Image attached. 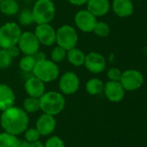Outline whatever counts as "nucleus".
I'll return each mask as SVG.
<instances>
[{
	"label": "nucleus",
	"mask_w": 147,
	"mask_h": 147,
	"mask_svg": "<svg viewBox=\"0 0 147 147\" xmlns=\"http://www.w3.org/2000/svg\"><path fill=\"white\" fill-rule=\"evenodd\" d=\"M36 63V59L34 55H24L19 60V68L24 72H32Z\"/></svg>",
	"instance_id": "obj_23"
},
{
	"label": "nucleus",
	"mask_w": 147,
	"mask_h": 147,
	"mask_svg": "<svg viewBox=\"0 0 147 147\" xmlns=\"http://www.w3.org/2000/svg\"><path fill=\"white\" fill-rule=\"evenodd\" d=\"M23 109L27 114H33L40 110V102L39 98L28 96L24 99L23 102Z\"/></svg>",
	"instance_id": "obj_24"
},
{
	"label": "nucleus",
	"mask_w": 147,
	"mask_h": 147,
	"mask_svg": "<svg viewBox=\"0 0 147 147\" xmlns=\"http://www.w3.org/2000/svg\"><path fill=\"white\" fill-rule=\"evenodd\" d=\"M13 58L10 56L7 49L0 50V69H7L12 64Z\"/></svg>",
	"instance_id": "obj_29"
},
{
	"label": "nucleus",
	"mask_w": 147,
	"mask_h": 147,
	"mask_svg": "<svg viewBox=\"0 0 147 147\" xmlns=\"http://www.w3.org/2000/svg\"><path fill=\"white\" fill-rule=\"evenodd\" d=\"M1 1H3V0H0V2H1Z\"/></svg>",
	"instance_id": "obj_40"
},
{
	"label": "nucleus",
	"mask_w": 147,
	"mask_h": 147,
	"mask_svg": "<svg viewBox=\"0 0 147 147\" xmlns=\"http://www.w3.org/2000/svg\"><path fill=\"white\" fill-rule=\"evenodd\" d=\"M24 90L28 96L40 98L45 92V84L35 76H32L26 79Z\"/></svg>",
	"instance_id": "obj_16"
},
{
	"label": "nucleus",
	"mask_w": 147,
	"mask_h": 147,
	"mask_svg": "<svg viewBox=\"0 0 147 147\" xmlns=\"http://www.w3.org/2000/svg\"><path fill=\"white\" fill-rule=\"evenodd\" d=\"M0 117H1V114H0Z\"/></svg>",
	"instance_id": "obj_38"
},
{
	"label": "nucleus",
	"mask_w": 147,
	"mask_h": 147,
	"mask_svg": "<svg viewBox=\"0 0 147 147\" xmlns=\"http://www.w3.org/2000/svg\"><path fill=\"white\" fill-rule=\"evenodd\" d=\"M145 82L144 75L136 69H128L122 71L120 83L126 91H135L140 89Z\"/></svg>",
	"instance_id": "obj_7"
},
{
	"label": "nucleus",
	"mask_w": 147,
	"mask_h": 147,
	"mask_svg": "<svg viewBox=\"0 0 147 147\" xmlns=\"http://www.w3.org/2000/svg\"><path fill=\"white\" fill-rule=\"evenodd\" d=\"M19 144L20 140L17 136L4 131L0 133V147H19Z\"/></svg>",
	"instance_id": "obj_22"
},
{
	"label": "nucleus",
	"mask_w": 147,
	"mask_h": 147,
	"mask_svg": "<svg viewBox=\"0 0 147 147\" xmlns=\"http://www.w3.org/2000/svg\"><path fill=\"white\" fill-rule=\"evenodd\" d=\"M23 137L24 140L28 141L29 143H33L39 140L42 136L36 127H28L23 132Z\"/></svg>",
	"instance_id": "obj_28"
},
{
	"label": "nucleus",
	"mask_w": 147,
	"mask_h": 147,
	"mask_svg": "<svg viewBox=\"0 0 147 147\" xmlns=\"http://www.w3.org/2000/svg\"><path fill=\"white\" fill-rule=\"evenodd\" d=\"M7 50H8L9 53L10 54V56H11L13 59H14V58H17V57L20 55V53H21V51H20V49H19V47H18L17 45H15V46H13V47H10L8 48Z\"/></svg>",
	"instance_id": "obj_32"
},
{
	"label": "nucleus",
	"mask_w": 147,
	"mask_h": 147,
	"mask_svg": "<svg viewBox=\"0 0 147 147\" xmlns=\"http://www.w3.org/2000/svg\"><path fill=\"white\" fill-rule=\"evenodd\" d=\"M29 147H44V143H42L40 140L37 141H35L33 143H30Z\"/></svg>",
	"instance_id": "obj_34"
},
{
	"label": "nucleus",
	"mask_w": 147,
	"mask_h": 147,
	"mask_svg": "<svg viewBox=\"0 0 147 147\" xmlns=\"http://www.w3.org/2000/svg\"><path fill=\"white\" fill-rule=\"evenodd\" d=\"M32 74L44 84L51 83L59 78L60 69L56 63L45 58L36 60Z\"/></svg>",
	"instance_id": "obj_3"
},
{
	"label": "nucleus",
	"mask_w": 147,
	"mask_h": 147,
	"mask_svg": "<svg viewBox=\"0 0 147 147\" xmlns=\"http://www.w3.org/2000/svg\"><path fill=\"white\" fill-rule=\"evenodd\" d=\"M69 3L75 6H82L87 3L88 0H67Z\"/></svg>",
	"instance_id": "obj_33"
},
{
	"label": "nucleus",
	"mask_w": 147,
	"mask_h": 147,
	"mask_svg": "<svg viewBox=\"0 0 147 147\" xmlns=\"http://www.w3.org/2000/svg\"><path fill=\"white\" fill-rule=\"evenodd\" d=\"M1 49H2V48H1V47H0V50H1Z\"/></svg>",
	"instance_id": "obj_39"
},
{
	"label": "nucleus",
	"mask_w": 147,
	"mask_h": 147,
	"mask_svg": "<svg viewBox=\"0 0 147 147\" xmlns=\"http://www.w3.org/2000/svg\"><path fill=\"white\" fill-rule=\"evenodd\" d=\"M41 136H50L56 128V121L54 115L42 113L36 120L35 127Z\"/></svg>",
	"instance_id": "obj_14"
},
{
	"label": "nucleus",
	"mask_w": 147,
	"mask_h": 147,
	"mask_svg": "<svg viewBox=\"0 0 147 147\" xmlns=\"http://www.w3.org/2000/svg\"><path fill=\"white\" fill-rule=\"evenodd\" d=\"M29 118L23 108L11 106L1 112L0 125L6 133L19 136L29 127Z\"/></svg>",
	"instance_id": "obj_1"
},
{
	"label": "nucleus",
	"mask_w": 147,
	"mask_h": 147,
	"mask_svg": "<svg viewBox=\"0 0 147 147\" xmlns=\"http://www.w3.org/2000/svg\"><path fill=\"white\" fill-rule=\"evenodd\" d=\"M84 65L88 71L94 74H100L106 70L107 60L101 53L90 52L86 54Z\"/></svg>",
	"instance_id": "obj_12"
},
{
	"label": "nucleus",
	"mask_w": 147,
	"mask_h": 147,
	"mask_svg": "<svg viewBox=\"0 0 147 147\" xmlns=\"http://www.w3.org/2000/svg\"><path fill=\"white\" fill-rule=\"evenodd\" d=\"M18 22L20 25L23 26H29L32 23H34L31 9H25L18 12Z\"/></svg>",
	"instance_id": "obj_27"
},
{
	"label": "nucleus",
	"mask_w": 147,
	"mask_h": 147,
	"mask_svg": "<svg viewBox=\"0 0 147 147\" xmlns=\"http://www.w3.org/2000/svg\"><path fill=\"white\" fill-rule=\"evenodd\" d=\"M15 1H16V2H18V3H19V2H21V1H23V0H15Z\"/></svg>",
	"instance_id": "obj_36"
},
{
	"label": "nucleus",
	"mask_w": 147,
	"mask_h": 147,
	"mask_svg": "<svg viewBox=\"0 0 147 147\" xmlns=\"http://www.w3.org/2000/svg\"><path fill=\"white\" fill-rule=\"evenodd\" d=\"M31 12L35 23H50L55 18L56 8L53 0H36Z\"/></svg>",
	"instance_id": "obj_4"
},
{
	"label": "nucleus",
	"mask_w": 147,
	"mask_h": 147,
	"mask_svg": "<svg viewBox=\"0 0 147 147\" xmlns=\"http://www.w3.org/2000/svg\"><path fill=\"white\" fill-rule=\"evenodd\" d=\"M30 143H29L26 140H20V144H19V147H29Z\"/></svg>",
	"instance_id": "obj_35"
},
{
	"label": "nucleus",
	"mask_w": 147,
	"mask_h": 147,
	"mask_svg": "<svg viewBox=\"0 0 147 147\" xmlns=\"http://www.w3.org/2000/svg\"><path fill=\"white\" fill-rule=\"evenodd\" d=\"M0 27H1V25H0Z\"/></svg>",
	"instance_id": "obj_41"
},
{
	"label": "nucleus",
	"mask_w": 147,
	"mask_h": 147,
	"mask_svg": "<svg viewBox=\"0 0 147 147\" xmlns=\"http://www.w3.org/2000/svg\"><path fill=\"white\" fill-rule=\"evenodd\" d=\"M22 34L20 26L14 22H9L0 27V47L8 49L10 47L17 45Z\"/></svg>",
	"instance_id": "obj_5"
},
{
	"label": "nucleus",
	"mask_w": 147,
	"mask_h": 147,
	"mask_svg": "<svg viewBox=\"0 0 147 147\" xmlns=\"http://www.w3.org/2000/svg\"><path fill=\"white\" fill-rule=\"evenodd\" d=\"M86 5L87 9L96 17L105 16L111 9L109 0H88Z\"/></svg>",
	"instance_id": "obj_17"
},
{
	"label": "nucleus",
	"mask_w": 147,
	"mask_h": 147,
	"mask_svg": "<svg viewBox=\"0 0 147 147\" xmlns=\"http://www.w3.org/2000/svg\"><path fill=\"white\" fill-rule=\"evenodd\" d=\"M104 84H105L104 82L98 78H90L86 83V85H85L86 91L91 96H98L103 93Z\"/></svg>",
	"instance_id": "obj_21"
},
{
	"label": "nucleus",
	"mask_w": 147,
	"mask_h": 147,
	"mask_svg": "<svg viewBox=\"0 0 147 147\" xmlns=\"http://www.w3.org/2000/svg\"><path fill=\"white\" fill-rule=\"evenodd\" d=\"M93 32L96 36L100 38H106L110 34L111 28L108 23L102 21H97Z\"/></svg>",
	"instance_id": "obj_25"
},
{
	"label": "nucleus",
	"mask_w": 147,
	"mask_h": 147,
	"mask_svg": "<svg viewBox=\"0 0 147 147\" xmlns=\"http://www.w3.org/2000/svg\"><path fill=\"white\" fill-rule=\"evenodd\" d=\"M34 34L41 45L50 47L55 43L56 30L50 23L36 24Z\"/></svg>",
	"instance_id": "obj_11"
},
{
	"label": "nucleus",
	"mask_w": 147,
	"mask_h": 147,
	"mask_svg": "<svg viewBox=\"0 0 147 147\" xmlns=\"http://www.w3.org/2000/svg\"><path fill=\"white\" fill-rule=\"evenodd\" d=\"M75 27L83 33L93 32L94 26L97 22V17L94 16L90 11L86 9H80L77 11L74 17Z\"/></svg>",
	"instance_id": "obj_10"
},
{
	"label": "nucleus",
	"mask_w": 147,
	"mask_h": 147,
	"mask_svg": "<svg viewBox=\"0 0 147 147\" xmlns=\"http://www.w3.org/2000/svg\"><path fill=\"white\" fill-rule=\"evenodd\" d=\"M66 57H67V50H65L64 48H62L58 45L51 50L50 59L56 64L62 62L64 59H66Z\"/></svg>",
	"instance_id": "obj_26"
},
{
	"label": "nucleus",
	"mask_w": 147,
	"mask_h": 147,
	"mask_svg": "<svg viewBox=\"0 0 147 147\" xmlns=\"http://www.w3.org/2000/svg\"><path fill=\"white\" fill-rule=\"evenodd\" d=\"M111 9L117 16L121 18L131 16L135 10L133 0H113Z\"/></svg>",
	"instance_id": "obj_15"
},
{
	"label": "nucleus",
	"mask_w": 147,
	"mask_h": 147,
	"mask_svg": "<svg viewBox=\"0 0 147 147\" xmlns=\"http://www.w3.org/2000/svg\"><path fill=\"white\" fill-rule=\"evenodd\" d=\"M39 102L40 110L44 114L54 116L61 114L66 106L64 95L55 90L45 91L44 94L39 98Z\"/></svg>",
	"instance_id": "obj_2"
},
{
	"label": "nucleus",
	"mask_w": 147,
	"mask_h": 147,
	"mask_svg": "<svg viewBox=\"0 0 147 147\" xmlns=\"http://www.w3.org/2000/svg\"><path fill=\"white\" fill-rule=\"evenodd\" d=\"M44 147H66V145L62 138L59 136H49V138L45 141Z\"/></svg>",
	"instance_id": "obj_30"
},
{
	"label": "nucleus",
	"mask_w": 147,
	"mask_h": 147,
	"mask_svg": "<svg viewBox=\"0 0 147 147\" xmlns=\"http://www.w3.org/2000/svg\"><path fill=\"white\" fill-rule=\"evenodd\" d=\"M17 46L24 55H35L39 52L41 44L33 32L24 31L21 34Z\"/></svg>",
	"instance_id": "obj_8"
},
{
	"label": "nucleus",
	"mask_w": 147,
	"mask_h": 147,
	"mask_svg": "<svg viewBox=\"0 0 147 147\" xmlns=\"http://www.w3.org/2000/svg\"><path fill=\"white\" fill-rule=\"evenodd\" d=\"M103 93L109 102L116 103L121 102L124 99L126 90L120 82L108 80L104 84Z\"/></svg>",
	"instance_id": "obj_13"
},
{
	"label": "nucleus",
	"mask_w": 147,
	"mask_h": 147,
	"mask_svg": "<svg viewBox=\"0 0 147 147\" xmlns=\"http://www.w3.org/2000/svg\"><path fill=\"white\" fill-rule=\"evenodd\" d=\"M79 36L78 33L71 25L64 24L58 28L56 30V40L55 43L58 46L62 47L65 50H70L74 47H76L78 43Z\"/></svg>",
	"instance_id": "obj_6"
},
{
	"label": "nucleus",
	"mask_w": 147,
	"mask_h": 147,
	"mask_svg": "<svg viewBox=\"0 0 147 147\" xmlns=\"http://www.w3.org/2000/svg\"><path fill=\"white\" fill-rule=\"evenodd\" d=\"M136 1H141V0H136Z\"/></svg>",
	"instance_id": "obj_37"
},
{
	"label": "nucleus",
	"mask_w": 147,
	"mask_h": 147,
	"mask_svg": "<svg viewBox=\"0 0 147 147\" xmlns=\"http://www.w3.org/2000/svg\"><path fill=\"white\" fill-rule=\"evenodd\" d=\"M85 58H86V53L82 50L77 47H74L67 51L66 59L68 61L69 64H71L75 67H80L84 65Z\"/></svg>",
	"instance_id": "obj_19"
},
{
	"label": "nucleus",
	"mask_w": 147,
	"mask_h": 147,
	"mask_svg": "<svg viewBox=\"0 0 147 147\" xmlns=\"http://www.w3.org/2000/svg\"><path fill=\"white\" fill-rule=\"evenodd\" d=\"M121 75H122V71L118 67H110L107 71V77L109 81L120 82Z\"/></svg>",
	"instance_id": "obj_31"
},
{
	"label": "nucleus",
	"mask_w": 147,
	"mask_h": 147,
	"mask_svg": "<svg viewBox=\"0 0 147 147\" xmlns=\"http://www.w3.org/2000/svg\"><path fill=\"white\" fill-rule=\"evenodd\" d=\"M20 10L18 2L15 0H3L0 2V12L6 16H13Z\"/></svg>",
	"instance_id": "obj_20"
},
{
	"label": "nucleus",
	"mask_w": 147,
	"mask_h": 147,
	"mask_svg": "<svg viewBox=\"0 0 147 147\" xmlns=\"http://www.w3.org/2000/svg\"><path fill=\"white\" fill-rule=\"evenodd\" d=\"M80 78L74 71H66L59 79L58 86L60 92L62 95H74L80 89Z\"/></svg>",
	"instance_id": "obj_9"
},
{
	"label": "nucleus",
	"mask_w": 147,
	"mask_h": 147,
	"mask_svg": "<svg viewBox=\"0 0 147 147\" xmlns=\"http://www.w3.org/2000/svg\"><path fill=\"white\" fill-rule=\"evenodd\" d=\"M16 95L14 90L8 85L0 83V111H3L15 105Z\"/></svg>",
	"instance_id": "obj_18"
}]
</instances>
